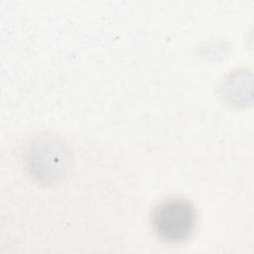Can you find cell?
<instances>
[{
	"label": "cell",
	"instance_id": "1",
	"mask_svg": "<svg viewBox=\"0 0 254 254\" xmlns=\"http://www.w3.org/2000/svg\"><path fill=\"white\" fill-rule=\"evenodd\" d=\"M197 214L193 204L186 198L172 197L161 201L152 211L154 234L167 243H183L194 233Z\"/></svg>",
	"mask_w": 254,
	"mask_h": 254
}]
</instances>
